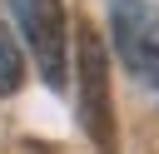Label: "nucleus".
Listing matches in <instances>:
<instances>
[{
	"label": "nucleus",
	"mask_w": 159,
	"mask_h": 154,
	"mask_svg": "<svg viewBox=\"0 0 159 154\" xmlns=\"http://www.w3.org/2000/svg\"><path fill=\"white\" fill-rule=\"evenodd\" d=\"M20 84H25V60H20V45H15L10 25L0 20V99L15 94Z\"/></svg>",
	"instance_id": "4"
},
{
	"label": "nucleus",
	"mask_w": 159,
	"mask_h": 154,
	"mask_svg": "<svg viewBox=\"0 0 159 154\" xmlns=\"http://www.w3.org/2000/svg\"><path fill=\"white\" fill-rule=\"evenodd\" d=\"M15 20H20V35L30 40V55L45 75L50 89L65 84V70H70V20H65V0H10Z\"/></svg>",
	"instance_id": "2"
},
{
	"label": "nucleus",
	"mask_w": 159,
	"mask_h": 154,
	"mask_svg": "<svg viewBox=\"0 0 159 154\" xmlns=\"http://www.w3.org/2000/svg\"><path fill=\"white\" fill-rule=\"evenodd\" d=\"M109 35L129 75L159 89V10L149 0H109Z\"/></svg>",
	"instance_id": "3"
},
{
	"label": "nucleus",
	"mask_w": 159,
	"mask_h": 154,
	"mask_svg": "<svg viewBox=\"0 0 159 154\" xmlns=\"http://www.w3.org/2000/svg\"><path fill=\"white\" fill-rule=\"evenodd\" d=\"M75 65H80V124L99 154H114L119 124H114V89H109V55L99 45L94 25H80L75 35Z\"/></svg>",
	"instance_id": "1"
}]
</instances>
